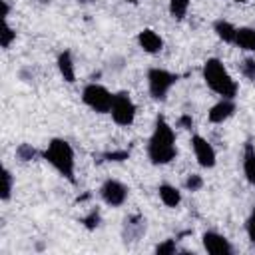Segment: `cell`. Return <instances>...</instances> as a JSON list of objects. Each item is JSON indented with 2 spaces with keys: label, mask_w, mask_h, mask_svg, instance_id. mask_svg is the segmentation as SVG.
I'll list each match as a JSON object with an SVG mask.
<instances>
[{
  "label": "cell",
  "mask_w": 255,
  "mask_h": 255,
  "mask_svg": "<svg viewBox=\"0 0 255 255\" xmlns=\"http://www.w3.org/2000/svg\"><path fill=\"white\" fill-rule=\"evenodd\" d=\"M177 82V76L161 70V68H151L147 72V84H149V94L153 100H165L169 88Z\"/></svg>",
  "instance_id": "6"
},
{
  "label": "cell",
  "mask_w": 255,
  "mask_h": 255,
  "mask_svg": "<svg viewBox=\"0 0 255 255\" xmlns=\"http://www.w3.org/2000/svg\"><path fill=\"white\" fill-rule=\"evenodd\" d=\"M157 193H159V199H161L167 207H177L179 201H181V193H179V189L173 187V185H169V183H161L159 189H157Z\"/></svg>",
  "instance_id": "14"
},
{
  "label": "cell",
  "mask_w": 255,
  "mask_h": 255,
  "mask_svg": "<svg viewBox=\"0 0 255 255\" xmlns=\"http://www.w3.org/2000/svg\"><path fill=\"white\" fill-rule=\"evenodd\" d=\"M16 40V32L8 26V22L4 20V28H2V32H0V46L2 48H10V44Z\"/></svg>",
  "instance_id": "18"
},
{
  "label": "cell",
  "mask_w": 255,
  "mask_h": 255,
  "mask_svg": "<svg viewBox=\"0 0 255 255\" xmlns=\"http://www.w3.org/2000/svg\"><path fill=\"white\" fill-rule=\"evenodd\" d=\"M128 157H129V151H126V149H116V151L104 153V159H108V161H124Z\"/></svg>",
  "instance_id": "25"
},
{
  "label": "cell",
  "mask_w": 255,
  "mask_h": 255,
  "mask_svg": "<svg viewBox=\"0 0 255 255\" xmlns=\"http://www.w3.org/2000/svg\"><path fill=\"white\" fill-rule=\"evenodd\" d=\"M175 239H165L163 243H159L157 247H155V253L157 255H171V253H175Z\"/></svg>",
  "instance_id": "21"
},
{
  "label": "cell",
  "mask_w": 255,
  "mask_h": 255,
  "mask_svg": "<svg viewBox=\"0 0 255 255\" xmlns=\"http://www.w3.org/2000/svg\"><path fill=\"white\" fill-rule=\"evenodd\" d=\"M185 187H187L189 191H197V189H201V187H203V177L197 175V173H191V175L185 179Z\"/></svg>",
  "instance_id": "22"
},
{
  "label": "cell",
  "mask_w": 255,
  "mask_h": 255,
  "mask_svg": "<svg viewBox=\"0 0 255 255\" xmlns=\"http://www.w3.org/2000/svg\"><path fill=\"white\" fill-rule=\"evenodd\" d=\"M100 193H102V199H104L108 205H112V207H120V205L128 199V187H126L122 181H118V179H108V181H104Z\"/></svg>",
  "instance_id": "7"
},
{
  "label": "cell",
  "mask_w": 255,
  "mask_h": 255,
  "mask_svg": "<svg viewBox=\"0 0 255 255\" xmlns=\"http://www.w3.org/2000/svg\"><path fill=\"white\" fill-rule=\"evenodd\" d=\"M191 147H193V153H195V159L201 167H213L215 165V149L213 145L201 137V135H193L191 137Z\"/></svg>",
  "instance_id": "8"
},
{
  "label": "cell",
  "mask_w": 255,
  "mask_h": 255,
  "mask_svg": "<svg viewBox=\"0 0 255 255\" xmlns=\"http://www.w3.org/2000/svg\"><path fill=\"white\" fill-rule=\"evenodd\" d=\"M203 247L207 253L211 255H229L233 251L231 243L227 241V237L215 233V231H207L203 233Z\"/></svg>",
  "instance_id": "9"
},
{
  "label": "cell",
  "mask_w": 255,
  "mask_h": 255,
  "mask_svg": "<svg viewBox=\"0 0 255 255\" xmlns=\"http://www.w3.org/2000/svg\"><path fill=\"white\" fill-rule=\"evenodd\" d=\"M233 112H235V104H233V100L223 98L221 102H217V104L207 112V118H209L211 124H221V122H225L227 118H231Z\"/></svg>",
  "instance_id": "11"
},
{
  "label": "cell",
  "mask_w": 255,
  "mask_h": 255,
  "mask_svg": "<svg viewBox=\"0 0 255 255\" xmlns=\"http://www.w3.org/2000/svg\"><path fill=\"white\" fill-rule=\"evenodd\" d=\"M187 8H189V0H169V12H171V16L177 18V20L185 18Z\"/></svg>",
  "instance_id": "17"
},
{
  "label": "cell",
  "mask_w": 255,
  "mask_h": 255,
  "mask_svg": "<svg viewBox=\"0 0 255 255\" xmlns=\"http://www.w3.org/2000/svg\"><path fill=\"white\" fill-rule=\"evenodd\" d=\"M82 100L86 106H90L94 112L98 114H108L112 110V102H114V94L100 86V84H88L82 92Z\"/></svg>",
  "instance_id": "4"
},
{
  "label": "cell",
  "mask_w": 255,
  "mask_h": 255,
  "mask_svg": "<svg viewBox=\"0 0 255 255\" xmlns=\"http://www.w3.org/2000/svg\"><path fill=\"white\" fill-rule=\"evenodd\" d=\"M179 126H183V128H191V126H193V120H191V116H181V120H179Z\"/></svg>",
  "instance_id": "27"
},
{
  "label": "cell",
  "mask_w": 255,
  "mask_h": 255,
  "mask_svg": "<svg viewBox=\"0 0 255 255\" xmlns=\"http://www.w3.org/2000/svg\"><path fill=\"white\" fill-rule=\"evenodd\" d=\"M58 70L64 78V82L68 84H74L76 82V70H74V60H72V54L66 50L58 56Z\"/></svg>",
  "instance_id": "12"
},
{
  "label": "cell",
  "mask_w": 255,
  "mask_h": 255,
  "mask_svg": "<svg viewBox=\"0 0 255 255\" xmlns=\"http://www.w3.org/2000/svg\"><path fill=\"white\" fill-rule=\"evenodd\" d=\"M243 173H245V179H247L251 185H255V147H253V143H245Z\"/></svg>",
  "instance_id": "13"
},
{
  "label": "cell",
  "mask_w": 255,
  "mask_h": 255,
  "mask_svg": "<svg viewBox=\"0 0 255 255\" xmlns=\"http://www.w3.org/2000/svg\"><path fill=\"white\" fill-rule=\"evenodd\" d=\"M126 2H129V4H135V0H126Z\"/></svg>",
  "instance_id": "28"
},
{
  "label": "cell",
  "mask_w": 255,
  "mask_h": 255,
  "mask_svg": "<svg viewBox=\"0 0 255 255\" xmlns=\"http://www.w3.org/2000/svg\"><path fill=\"white\" fill-rule=\"evenodd\" d=\"M235 2H247V0H235Z\"/></svg>",
  "instance_id": "29"
},
{
  "label": "cell",
  "mask_w": 255,
  "mask_h": 255,
  "mask_svg": "<svg viewBox=\"0 0 255 255\" xmlns=\"http://www.w3.org/2000/svg\"><path fill=\"white\" fill-rule=\"evenodd\" d=\"M235 44H237L241 50L255 52V30H253V28H237Z\"/></svg>",
  "instance_id": "15"
},
{
  "label": "cell",
  "mask_w": 255,
  "mask_h": 255,
  "mask_svg": "<svg viewBox=\"0 0 255 255\" xmlns=\"http://www.w3.org/2000/svg\"><path fill=\"white\" fill-rule=\"evenodd\" d=\"M247 233H249V239L255 243V205H253V211L247 219Z\"/></svg>",
  "instance_id": "26"
},
{
  "label": "cell",
  "mask_w": 255,
  "mask_h": 255,
  "mask_svg": "<svg viewBox=\"0 0 255 255\" xmlns=\"http://www.w3.org/2000/svg\"><path fill=\"white\" fill-rule=\"evenodd\" d=\"M213 30L217 34L219 40L227 42V44H235V34H237V28L233 24H229L227 20H217L213 24Z\"/></svg>",
  "instance_id": "16"
},
{
  "label": "cell",
  "mask_w": 255,
  "mask_h": 255,
  "mask_svg": "<svg viewBox=\"0 0 255 255\" xmlns=\"http://www.w3.org/2000/svg\"><path fill=\"white\" fill-rule=\"evenodd\" d=\"M16 155H18V159H22V161H30V159L36 155V149H34L30 143H20V145L16 147Z\"/></svg>",
  "instance_id": "19"
},
{
  "label": "cell",
  "mask_w": 255,
  "mask_h": 255,
  "mask_svg": "<svg viewBox=\"0 0 255 255\" xmlns=\"http://www.w3.org/2000/svg\"><path fill=\"white\" fill-rule=\"evenodd\" d=\"M203 80H205L207 88H211L221 98L233 100L235 94H237V82L229 76V72L221 64V60H217V58L205 60V64H203Z\"/></svg>",
  "instance_id": "3"
},
{
  "label": "cell",
  "mask_w": 255,
  "mask_h": 255,
  "mask_svg": "<svg viewBox=\"0 0 255 255\" xmlns=\"http://www.w3.org/2000/svg\"><path fill=\"white\" fill-rule=\"evenodd\" d=\"M2 181H4V185H2V201H8L10 195H12V173L8 169L2 171Z\"/></svg>",
  "instance_id": "20"
},
{
  "label": "cell",
  "mask_w": 255,
  "mask_h": 255,
  "mask_svg": "<svg viewBox=\"0 0 255 255\" xmlns=\"http://www.w3.org/2000/svg\"><path fill=\"white\" fill-rule=\"evenodd\" d=\"M241 72H243V76H245V78L255 80V60H253V58L243 60V64H241Z\"/></svg>",
  "instance_id": "24"
},
{
  "label": "cell",
  "mask_w": 255,
  "mask_h": 255,
  "mask_svg": "<svg viewBox=\"0 0 255 255\" xmlns=\"http://www.w3.org/2000/svg\"><path fill=\"white\" fill-rule=\"evenodd\" d=\"M44 159L56 171H60V175H64L70 183H76V177H74V167H76L74 149L66 139H60V137L50 139L48 147L44 149Z\"/></svg>",
  "instance_id": "2"
},
{
  "label": "cell",
  "mask_w": 255,
  "mask_h": 255,
  "mask_svg": "<svg viewBox=\"0 0 255 255\" xmlns=\"http://www.w3.org/2000/svg\"><path fill=\"white\" fill-rule=\"evenodd\" d=\"M137 44H139V48H141L143 52H147V54H157V52H161V48H163V40L159 38V34H155V32L149 30V28H145V30H141V32L137 34Z\"/></svg>",
  "instance_id": "10"
},
{
  "label": "cell",
  "mask_w": 255,
  "mask_h": 255,
  "mask_svg": "<svg viewBox=\"0 0 255 255\" xmlns=\"http://www.w3.org/2000/svg\"><path fill=\"white\" fill-rule=\"evenodd\" d=\"M82 223H84L88 229H96L98 223H100V211H98V209H92V211L82 219Z\"/></svg>",
  "instance_id": "23"
},
{
  "label": "cell",
  "mask_w": 255,
  "mask_h": 255,
  "mask_svg": "<svg viewBox=\"0 0 255 255\" xmlns=\"http://www.w3.org/2000/svg\"><path fill=\"white\" fill-rule=\"evenodd\" d=\"M112 120L118 126H131L135 120V104L131 102L128 92H118L114 94V102H112Z\"/></svg>",
  "instance_id": "5"
},
{
  "label": "cell",
  "mask_w": 255,
  "mask_h": 255,
  "mask_svg": "<svg viewBox=\"0 0 255 255\" xmlns=\"http://www.w3.org/2000/svg\"><path fill=\"white\" fill-rule=\"evenodd\" d=\"M177 149H175V131L173 128L165 122L163 116H157L155 120V128L153 133L149 137V145H147V155L151 159V163L155 165H165L175 157Z\"/></svg>",
  "instance_id": "1"
}]
</instances>
